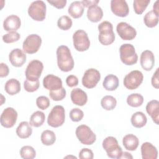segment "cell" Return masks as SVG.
Returning <instances> with one entry per match:
<instances>
[{"mask_svg":"<svg viewBox=\"0 0 159 159\" xmlns=\"http://www.w3.org/2000/svg\"><path fill=\"white\" fill-rule=\"evenodd\" d=\"M57 58L58 66L61 71L68 72L73 68L74 60L67 46L60 45L57 48Z\"/></svg>","mask_w":159,"mask_h":159,"instance_id":"1","label":"cell"},{"mask_svg":"<svg viewBox=\"0 0 159 159\" xmlns=\"http://www.w3.org/2000/svg\"><path fill=\"white\" fill-rule=\"evenodd\" d=\"M99 42L104 45H109L115 40V34L112 24L109 21H103L98 25Z\"/></svg>","mask_w":159,"mask_h":159,"instance_id":"2","label":"cell"},{"mask_svg":"<svg viewBox=\"0 0 159 159\" xmlns=\"http://www.w3.org/2000/svg\"><path fill=\"white\" fill-rule=\"evenodd\" d=\"M121 61L126 65H133L137 62L138 55L134 47L130 43H124L119 48Z\"/></svg>","mask_w":159,"mask_h":159,"instance_id":"3","label":"cell"},{"mask_svg":"<svg viewBox=\"0 0 159 159\" xmlns=\"http://www.w3.org/2000/svg\"><path fill=\"white\" fill-rule=\"evenodd\" d=\"M65 111L62 106L57 105L54 106L50 112L47 117L48 125L52 127L61 126L65 122Z\"/></svg>","mask_w":159,"mask_h":159,"instance_id":"4","label":"cell"},{"mask_svg":"<svg viewBox=\"0 0 159 159\" xmlns=\"http://www.w3.org/2000/svg\"><path fill=\"white\" fill-rule=\"evenodd\" d=\"M102 147L106 150L107 156L111 158L119 159L122 154V148L119 145L117 139L112 137L109 136L102 141Z\"/></svg>","mask_w":159,"mask_h":159,"instance_id":"5","label":"cell"},{"mask_svg":"<svg viewBox=\"0 0 159 159\" xmlns=\"http://www.w3.org/2000/svg\"><path fill=\"white\" fill-rule=\"evenodd\" d=\"M75 134L78 140L84 145H92L96 140V134L86 125L83 124L78 126Z\"/></svg>","mask_w":159,"mask_h":159,"instance_id":"6","label":"cell"},{"mask_svg":"<svg viewBox=\"0 0 159 159\" xmlns=\"http://www.w3.org/2000/svg\"><path fill=\"white\" fill-rule=\"evenodd\" d=\"M46 4L43 1H33L28 8L29 16L36 21H43L46 17Z\"/></svg>","mask_w":159,"mask_h":159,"instance_id":"7","label":"cell"},{"mask_svg":"<svg viewBox=\"0 0 159 159\" xmlns=\"http://www.w3.org/2000/svg\"><path fill=\"white\" fill-rule=\"evenodd\" d=\"M73 42L75 48L78 52H84L90 47V41L87 33L81 29L76 30L73 35Z\"/></svg>","mask_w":159,"mask_h":159,"instance_id":"8","label":"cell"},{"mask_svg":"<svg viewBox=\"0 0 159 159\" xmlns=\"http://www.w3.org/2000/svg\"><path fill=\"white\" fill-rule=\"evenodd\" d=\"M43 69V65L42 61L38 60L30 61L25 71L26 79L30 81L38 80L40 77Z\"/></svg>","mask_w":159,"mask_h":159,"instance_id":"9","label":"cell"},{"mask_svg":"<svg viewBox=\"0 0 159 159\" xmlns=\"http://www.w3.org/2000/svg\"><path fill=\"white\" fill-rule=\"evenodd\" d=\"M143 80V75L139 70H133L124 78V86L130 90L135 89L140 86Z\"/></svg>","mask_w":159,"mask_h":159,"instance_id":"10","label":"cell"},{"mask_svg":"<svg viewBox=\"0 0 159 159\" xmlns=\"http://www.w3.org/2000/svg\"><path fill=\"white\" fill-rule=\"evenodd\" d=\"M42 44V39L37 34H30L28 35L22 44L23 50L29 54L35 53L39 50Z\"/></svg>","mask_w":159,"mask_h":159,"instance_id":"11","label":"cell"},{"mask_svg":"<svg viewBox=\"0 0 159 159\" xmlns=\"http://www.w3.org/2000/svg\"><path fill=\"white\" fill-rule=\"evenodd\" d=\"M101 79L99 71L95 68H89L84 73L82 78V84L86 88H94Z\"/></svg>","mask_w":159,"mask_h":159,"instance_id":"12","label":"cell"},{"mask_svg":"<svg viewBox=\"0 0 159 159\" xmlns=\"http://www.w3.org/2000/svg\"><path fill=\"white\" fill-rule=\"evenodd\" d=\"M17 119V111L14 108L9 107L4 109L1 115V124L5 128H11L16 123Z\"/></svg>","mask_w":159,"mask_h":159,"instance_id":"13","label":"cell"},{"mask_svg":"<svg viewBox=\"0 0 159 159\" xmlns=\"http://www.w3.org/2000/svg\"><path fill=\"white\" fill-rule=\"evenodd\" d=\"M116 30L120 37L124 40H132L137 35L136 30L125 22H121L117 24Z\"/></svg>","mask_w":159,"mask_h":159,"instance_id":"14","label":"cell"},{"mask_svg":"<svg viewBox=\"0 0 159 159\" xmlns=\"http://www.w3.org/2000/svg\"><path fill=\"white\" fill-rule=\"evenodd\" d=\"M111 9L114 15L121 17H126L129 12L128 4L124 0H112Z\"/></svg>","mask_w":159,"mask_h":159,"instance_id":"15","label":"cell"},{"mask_svg":"<svg viewBox=\"0 0 159 159\" xmlns=\"http://www.w3.org/2000/svg\"><path fill=\"white\" fill-rule=\"evenodd\" d=\"M9 60L12 66L20 67L26 61V55L21 49L14 48L9 53Z\"/></svg>","mask_w":159,"mask_h":159,"instance_id":"16","label":"cell"},{"mask_svg":"<svg viewBox=\"0 0 159 159\" xmlns=\"http://www.w3.org/2000/svg\"><path fill=\"white\" fill-rule=\"evenodd\" d=\"M43 86L49 91L58 90L63 87L61 78L52 74L47 75L43 78Z\"/></svg>","mask_w":159,"mask_h":159,"instance_id":"17","label":"cell"},{"mask_svg":"<svg viewBox=\"0 0 159 159\" xmlns=\"http://www.w3.org/2000/svg\"><path fill=\"white\" fill-rule=\"evenodd\" d=\"M140 62L142 68L145 71H150L155 65V57L153 52L147 50L142 52Z\"/></svg>","mask_w":159,"mask_h":159,"instance_id":"18","label":"cell"},{"mask_svg":"<svg viewBox=\"0 0 159 159\" xmlns=\"http://www.w3.org/2000/svg\"><path fill=\"white\" fill-rule=\"evenodd\" d=\"M21 25V20L19 17L16 15L7 16L3 22V27L6 31L16 32Z\"/></svg>","mask_w":159,"mask_h":159,"instance_id":"19","label":"cell"},{"mask_svg":"<svg viewBox=\"0 0 159 159\" xmlns=\"http://www.w3.org/2000/svg\"><path fill=\"white\" fill-rule=\"evenodd\" d=\"M70 97L72 102L79 106H84L88 101V96L86 93L80 88H75L72 89Z\"/></svg>","mask_w":159,"mask_h":159,"instance_id":"20","label":"cell"},{"mask_svg":"<svg viewBox=\"0 0 159 159\" xmlns=\"http://www.w3.org/2000/svg\"><path fill=\"white\" fill-rule=\"evenodd\" d=\"M141 154L143 159H157L158 150L151 143L146 142L141 145Z\"/></svg>","mask_w":159,"mask_h":159,"instance_id":"21","label":"cell"},{"mask_svg":"<svg viewBox=\"0 0 159 159\" xmlns=\"http://www.w3.org/2000/svg\"><path fill=\"white\" fill-rule=\"evenodd\" d=\"M146 111L150 116L153 121L157 124H159V102L158 100H152L146 106Z\"/></svg>","mask_w":159,"mask_h":159,"instance_id":"22","label":"cell"},{"mask_svg":"<svg viewBox=\"0 0 159 159\" xmlns=\"http://www.w3.org/2000/svg\"><path fill=\"white\" fill-rule=\"evenodd\" d=\"M122 144L125 148L129 151L135 150L139 144V140L137 136L129 134L125 135L122 139Z\"/></svg>","mask_w":159,"mask_h":159,"instance_id":"23","label":"cell"},{"mask_svg":"<svg viewBox=\"0 0 159 159\" xmlns=\"http://www.w3.org/2000/svg\"><path fill=\"white\" fill-rule=\"evenodd\" d=\"M87 17L91 22H98L103 17L102 9L98 5L91 6L88 9Z\"/></svg>","mask_w":159,"mask_h":159,"instance_id":"24","label":"cell"},{"mask_svg":"<svg viewBox=\"0 0 159 159\" xmlns=\"http://www.w3.org/2000/svg\"><path fill=\"white\" fill-rule=\"evenodd\" d=\"M16 134L20 139L29 138L32 133V125L27 121L21 122L16 129Z\"/></svg>","mask_w":159,"mask_h":159,"instance_id":"25","label":"cell"},{"mask_svg":"<svg viewBox=\"0 0 159 159\" xmlns=\"http://www.w3.org/2000/svg\"><path fill=\"white\" fill-rule=\"evenodd\" d=\"M68 14L74 19H78L82 16L84 12V7L81 1H73L72 2L68 9Z\"/></svg>","mask_w":159,"mask_h":159,"instance_id":"26","label":"cell"},{"mask_svg":"<svg viewBox=\"0 0 159 159\" xmlns=\"http://www.w3.org/2000/svg\"><path fill=\"white\" fill-rule=\"evenodd\" d=\"M4 89L7 94L11 96L15 95L20 91V83L15 78L9 79L5 83Z\"/></svg>","mask_w":159,"mask_h":159,"instance_id":"27","label":"cell"},{"mask_svg":"<svg viewBox=\"0 0 159 159\" xmlns=\"http://www.w3.org/2000/svg\"><path fill=\"white\" fill-rule=\"evenodd\" d=\"M102 86L107 91H114L119 86V79L114 75L110 74L106 76L103 81Z\"/></svg>","mask_w":159,"mask_h":159,"instance_id":"28","label":"cell"},{"mask_svg":"<svg viewBox=\"0 0 159 159\" xmlns=\"http://www.w3.org/2000/svg\"><path fill=\"white\" fill-rule=\"evenodd\" d=\"M130 121L134 127L141 128L146 125L147 118L143 112L138 111L132 114Z\"/></svg>","mask_w":159,"mask_h":159,"instance_id":"29","label":"cell"},{"mask_svg":"<svg viewBox=\"0 0 159 159\" xmlns=\"http://www.w3.org/2000/svg\"><path fill=\"white\" fill-rule=\"evenodd\" d=\"M45 115L40 111L34 112L30 117V124L32 126L35 127H39L42 125L45 122Z\"/></svg>","mask_w":159,"mask_h":159,"instance_id":"30","label":"cell"},{"mask_svg":"<svg viewBox=\"0 0 159 159\" xmlns=\"http://www.w3.org/2000/svg\"><path fill=\"white\" fill-rule=\"evenodd\" d=\"M40 140L43 145L50 146L55 142L56 135L52 130H45L41 134Z\"/></svg>","mask_w":159,"mask_h":159,"instance_id":"31","label":"cell"},{"mask_svg":"<svg viewBox=\"0 0 159 159\" xmlns=\"http://www.w3.org/2000/svg\"><path fill=\"white\" fill-rule=\"evenodd\" d=\"M158 16L153 11L148 12L143 17V22L145 25L149 27L153 28L158 23Z\"/></svg>","mask_w":159,"mask_h":159,"instance_id":"32","label":"cell"},{"mask_svg":"<svg viewBox=\"0 0 159 159\" xmlns=\"http://www.w3.org/2000/svg\"><path fill=\"white\" fill-rule=\"evenodd\" d=\"M117 104L116 99L112 96H105L101 101V105L103 109L106 111L113 110Z\"/></svg>","mask_w":159,"mask_h":159,"instance_id":"33","label":"cell"},{"mask_svg":"<svg viewBox=\"0 0 159 159\" xmlns=\"http://www.w3.org/2000/svg\"><path fill=\"white\" fill-rule=\"evenodd\" d=\"M127 104L133 107H137L140 106L143 102V97L139 93H132L127 96Z\"/></svg>","mask_w":159,"mask_h":159,"instance_id":"34","label":"cell"},{"mask_svg":"<svg viewBox=\"0 0 159 159\" xmlns=\"http://www.w3.org/2000/svg\"><path fill=\"white\" fill-rule=\"evenodd\" d=\"M20 155L24 159H33L36 156V152L32 147L25 145L20 148Z\"/></svg>","mask_w":159,"mask_h":159,"instance_id":"35","label":"cell"},{"mask_svg":"<svg viewBox=\"0 0 159 159\" xmlns=\"http://www.w3.org/2000/svg\"><path fill=\"white\" fill-rule=\"evenodd\" d=\"M150 2V0H134L133 2V7L135 12L137 14H142Z\"/></svg>","mask_w":159,"mask_h":159,"instance_id":"36","label":"cell"},{"mask_svg":"<svg viewBox=\"0 0 159 159\" xmlns=\"http://www.w3.org/2000/svg\"><path fill=\"white\" fill-rule=\"evenodd\" d=\"M72 20L67 16H62L59 17L57 21V26L63 30H67L72 26Z\"/></svg>","mask_w":159,"mask_h":159,"instance_id":"37","label":"cell"},{"mask_svg":"<svg viewBox=\"0 0 159 159\" xmlns=\"http://www.w3.org/2000/svg\"><path fill=\"white\" fill-rule=\"evenodd\" d=\"M66 92L63 87L58 90L50 91L49 93V96L51 99L55 101H58L63 99L66 97Z\"/></svg>","mask_w":159,"mask_h":159,"instance_id":"38","label":"cell"},{"mask_svg":"<svg viewBox=\"0 0 159 159\" xmlns=\"http://www.w3.org/2000/svg\"><path fill=\"white\" fill-rule=\"evenodd\" d=\"M40 86L39 80L36 81H30L25 80L24 82V88L25 90L29 93H32L37 91Z\"/></svg>","mask_w":159,"mask_h":159,"instance_id":"39","label":"cell"},{"mask_svg":"<svg viewBox=\"0 0 159 159\" xmlns=\"http://www.w3.org/2000/svg\"><path fill=\"white\" fill-rule=\"evenodd\" d=\"M20 37V34L17 32H10L2 36V40L6 43H13L19 40Z\"/></svg>","mask_w":159,"mask_h":159,"instance_id":"40","label":"cell"},{"mask_svg":"<svg viewBox=\"0 0 159 159\" xmlns=\"http://www.w3.org/2000/svg\"><path fill=\"white\" fill-rule=\"evenodd\" d=\"M84 116V113L82 110L79 108H73L70 112V117L73 122L80 121Z\"/></svg>","mask_w":159,"mask_h":159,"instance_id":"41","label":"cell"},{"mask_svg":"<svg viewBox=\"0 0 159 159\" xmlns=\"http://www.w3.org/2000/svg\"><path fill=\"white\" fill-rule=\"evenodd\" d=\"M50 100L47 96H39L36 99L37 106L42 110L47 109L50 106Z\"/></svg>","mask_w":159,"mask_h":159,"instance_id":"42","label":"cell"},{"mask_svg":"<svg viewBox=\"0 0 159 159\" xmlns=\"http://www.w3.org/2000/svg\"><path fill=\"white\" fill-rule=\"evenodd\" d=\"M93 152L89 148H82L79 152V158L81 159H93Z\"/></svg>","mask_w":159,"mask_h":159,"instance_id":"43","label":"cell"},{"mask_svg":"<svg viewBox=\"0 0 159 159\" xmlns=\"http://www.w3.org/2000/svg\"><path fill=\"white\" fill-rule=\"evenodd\" d=\"M66 83L69 87L76 86L78 84V79L75 75H69L66 78Z\"/></svg>","mask_w":159,"mask_h":159,"instance_id":"44","label":"cell"},{"mask_svg":"<svg viewBox=\"0 0 159 159\" xmlns=\"http://www.w3.org/2000/svg\"><path fill=\"white\" fill-rule=\"evenodd\" d=\"M47 2L57 9H63L66 4V0H47Z\"/></svg>","mask_w":159,"mask_h":159,"instance_id":"45","label":"cell"},{"mask_svg":"<svg viewBox=\"0 0 159 159\" xmlns=\"http://www.w3.org/2000/svg\"><path fill=\"white\" fill-rule=\"evenodd\" d=\"M158 70L159 68H157L156 71L153 73L152 79H151V83L153 87H154L156 89H158L159 88V81H158Z\"/></svg>","mask_w":159,"mask_h":159,"instance_id":"46","label":"cell"},{"mask_svg":"<svg viewBox=\"0 0 159 159\" xmlns=\"http://www.w3.org/2000/svg\"><path fill=\"white\" fill-rule=\"evenodd\" d=\"M9 73V69L7 65L4 63H0V77H6Z\"/></svg>","mask_w":159,"mask_h":159,"instance_id":"47","label":"cell"},{"mask_svg":"<svg viewBox=\"0 0 159 159\" xmlns=\"http://www.w3.org/2000/svg\"><path fill=\"white\" fill-rule=\"evenodd\" d=\"M99 0H93V1H82L81 3L83 6V7H89L97 5L99 3Z\"/></svg>","mask_w":159,"mask_h":159,"instance_id":"48","label":"cell"},{"mask_svg":"<svg viewBox=\"0 0 159 159\" xmlns=\"http://www.w3.org/2000/svg\"><path fill=\"white\" fill-rule=\"evenodd\" d=\"M120 158L132 159V158H133V157H132V155L130 153H129V152H122L119 159H120Z\"/></svg>","mask_w":159,"mask_h":159,"instance_id":"49","label":"cell"},{"mask_svg":"<svg viewBox=\"0 0 159 159\" xmlns=\"http://www.w3.org/2000/svg\"><path fill=\"white\" fill-rule=\"evenodd\" d=\"M153 11L158 16V1H156L153 6Z\"/></svg>","mask_w":159,"mask_h":159,"instance_id":"50","label":"cell"},{"mask_svg":"<svg viewBox=\"0 0 159 159\" xmlns=\"http://www.w3.org/2000/svg\"><path fill=\"white\" fill-rule=\"evenodd\" d=\"M71 157H73L74 158H76V157H75V156H66V157H65V158H71Z\"/></svg>","mask_w":159,"mask_h":159,"instance_id":"51","label":"cell"}]
</instances>
